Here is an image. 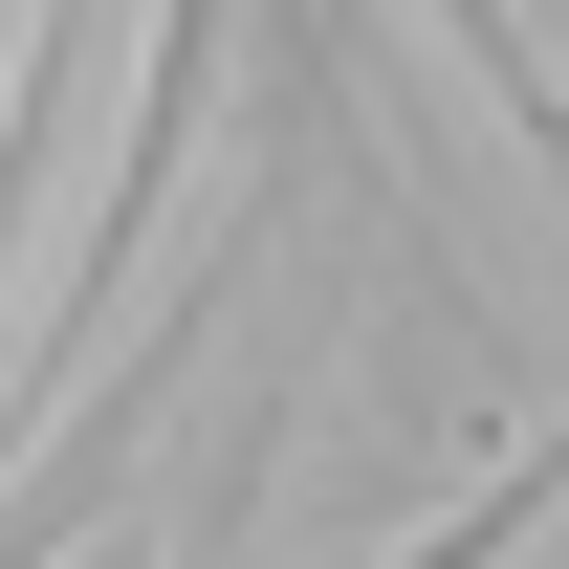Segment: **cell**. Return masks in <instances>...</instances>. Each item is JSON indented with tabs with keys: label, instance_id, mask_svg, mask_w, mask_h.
<instances>
[{
	"label": "cell",
	"instance_id": "6da1fadb",
	"mask_svg": "<svg viewBox=\"0 0 569 569\" xmlns=\"http://www.w3.org/2000/svg\"><path fill=\"white\" fill-rule=\"evenodd\" d=\"M219 22H241V0H153V67H132V153L88 176L67 263H44V329H22V417H67V395H88V351H110V284H132L153 198H176V153L219 132Z\"/></svg>",
	"mask_w": 569,
	"mask_h": 569
},
{
	"label": "cell",
	"instance_id": "7a4b0ae2",
	"mask_svg": "<svg viewBox=\"0 0 569 569\" xmlns=\"http://www.w3.org/2000/svg\"><path fill=\"white\" fill-rule=\"evenodd\" d=\"M548 503H569V417L526 438V460H482V482L438 503V526H417L395 569H526V548H548Z\"/></svg>",
	"mask_w": 569,
	"mask_h": 569
},
{
	"label": "cell",
	"instance_id": "3957f363",
	"mask_svg": "<svg viewBox=\"0 0 569 569\" xmlns=\"http://www.w3.org/2000/svg\"><path fill=\"white\" fill-rule=\"evenodd\" d=\"M263 460H284V395H241V417H219V460H198V526H176V569H241V548H263Z\"/></svg>",
	"mask_w": 569,
	"mask_h": 569
}]
</instances>
